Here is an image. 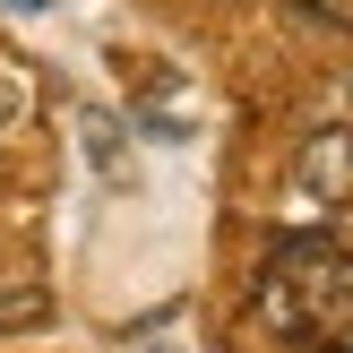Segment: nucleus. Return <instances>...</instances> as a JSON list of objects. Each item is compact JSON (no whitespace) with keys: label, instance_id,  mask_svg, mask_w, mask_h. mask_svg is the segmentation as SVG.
Masks as SVG:
<instances>
[{"label":"nucleus","instance_id":"nucleus-3","mask_svg":"<svg viewBox=\"0 0 353 353\" xmlns=\"http://www.w3.org/2000/svg\"><path fill=\"white\" fill-rule=\"evenodd\" d=\"M26 112H34V95L9 78V69H0V138H17V130H26Z\"/></svg>","mask_w":353,"mask_h":353},{"label":"nucleus","instance_id":"nucleus-2","mask_svg":"<svg viewBox=\"0 0 353 353\" xmlns=\"http://www.w3.org/2000/svg\"><path fill=\"white\" fill-rule=\"evenodd\" d=\"M43 319H52V285H43V276H0V345L34 336Z\"/></svg>","mask_w":353,"mask_h":353},{"label":"nucleus","instance_id":"nucleus-1","mask_svg":"<svg viewBox=\"0 0 353 353\" xmlns=\"http://www.w3.org/2000/svg\"><path fill=\"white\" fill-rule=\"evenodd\" d=\"M302 181L319 190V199H353V138L345 130H310V147H302Z\"/></svg>","mask_w":353,"mask_h":353},{"label":"nucleus","instance_id":"nucleus-4","mask_svg":"<svg viewBox=\"0 0 353 353\" xmlns=\"http://www.w3.org/2000/svg\"><path fill=\"white\" fill-rule=\"evenodd\" d=\"M319 353H345V345H319Z\"/></svg>","mask_w":353,"mask_h":353}]
</instances>
